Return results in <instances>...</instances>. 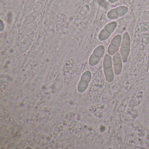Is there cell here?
<instances>
[{
    "instance_id": "4",
    "label": "cell",
    "mask_w": 149,
    "mask_h": 149,
    "mask_svg": "<svg viewBox=\"0 0 149 149\" xmlns=\"http://www.w3.org/2000/svg\"><path fill=\"white\" fill-rule=\"evenodd\" d=\"M128 7L124 6H119L112 8L107 14V18L110 20H115L125 15L128 12Z\"/></svg>"
},
{
    "instance_id": "7",
    "label": "cell",
    "mask_w": 149,
    "mask_h": 149,
    "mask_svg": "<svg viewBox=\"0 0 149 149\" xmlns=\"http://www.w3.org/2000/svg\"><path fill=\"white\" fill-rule=\"evenodd\" d=\"M123 60L120 53H117L113 55L112 57L113 69L114 73L116 75L121 74L123 68Z\"/></svg>"
},
{
    "instance_id": "8",
    "label": "cell",
    "mask_w": 149,
    "mask_h": 149,
    "mask_svg": "<svg viewBox=\"0 0 149 149\" xmlns=\"http://www.w3.org/2000/svg\"><path fill=\"white\" fill-rule=\"evenodd\" d=\"M108 1L111 4H114L118 1L119 0H108Z\"/></svg>"
},
{
    "instance_id": "6",
    "label": "cell",
    "mask_w": 149,
    "mask_h": 149,
    "mask_svg": "<svg viewBox=\"0 0 149 149\" xmlns=\"http://www.w3.org/2000/svg\"><path fill=\"white\" fill-rule=\"evenodd\" d=\"M122 38L123 37L119 34L116 35L112 38L108 47V53L109 54L113 56L118 52L121 47Z\"/></svg>"
},
{
    "instance_id": "3",
    "label": "cell",
    "mask_w": 149,
    "mask_h": 149,
    "mask_svg": "<svg viewBox=\"0 0 149 149\" xmlns=\"http://www.w3.org/2000/svg\"><path fill=\"white\" fill-rule=\"evenodd\" d=\"M117 26V22L115 21L111 22L106 24L100 31L98 35V39L101 41H104L109 39L115 31Z\"/></svg>"
},
{
    "instance_id": "2",
    "label": "cell",
    "mask_w": 149,
    "mask_h": 149,
    "mask_svg": "<svg viewBox=\"0 0 149 149\" xmlns=\"http://www.w3.org/2000/svg\"><path fill=\"white\" fill-rule=\"evenodd\" d=\"M131 39L128 32H125L123 35L122 43L120 48V54L123 63H126L128 61L130 53Z\"/></svg>"
},
{
    "instance_id": "5",
    "label": "cell",
    "mask_w": 149,
    "mask_h": 149,
    "mask_svg": "<svg viewBox=\"0 0 149 149\" xmlns=\"http://www.w3.org/2000/svg\"><path fill=\"white\" fill-rule=\"evenodd\" d=\"M105 52L104 46L100 45L96 48L89 59V64L91 66H94L97 64L103 56Z\"/></svg>"
},
{
    "instance_id": "1",
    "label": "cell",
    "mask_w": 149,
    "mask_h": 149,
    "mask_svg": "<svg viewBox=\"0 0 149 149\" xmlns=\"http://www.w3.org/2000/svg\"><path fill=\"white\" fill-rule=\"evenodd\" d=\"M103 67L106 81L109 83L112 82L114 80L115 73L113 69L112 59L111 55L109 54H106L104 56Z\"/></svg>"
}]
</instances>
